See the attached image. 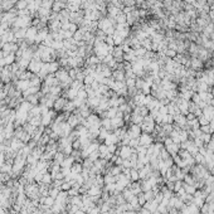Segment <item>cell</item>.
<instances>
[{"label": "cell", "mask_w": 214, "mask_h": 214, "mask_svg": "<svg viewBox=\"0 0 214 214\" xmlns=\"http://www.w3.org/2000/svg\"><path fill=\"white\" fill-rule=\"evenodd\" d=\"M40 67H42V64L40 63H37V62H33L30 64V69L33 72H39L40 71Z\"/></svg>", "instance_id": "1"}, {"label": "cell", "mask_w": 214, "mask_h": 214, "mask_svg": "<svg viewBox=\"0 0 214 214\" xmlns=\"http://www.w3.org/2000/svg\"><path fill=\"white\" fill-rule=\"evenodd\" d=\"M25 7H27V1H25V0H22V1H19L18 4H16L18 9H23V8H25Z\"/></svg>", "instance_id": "2"}]
</instances>
